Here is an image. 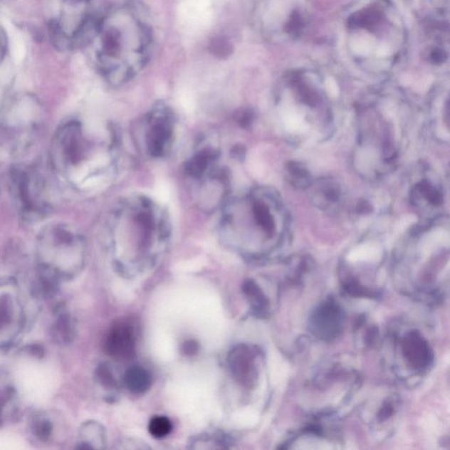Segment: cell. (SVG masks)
<instances>
[{
  "label": "cell",
  "mask_w": 450,
  "mask_h": 450,
  "mask_svg": "<svg viewBox=\"0 0 450 450\" xmlns=\"http://www.w3.org/2000/svg\"><path fill=\"white\" fill-rule=\"evenodd\" d=\"M152 32L144 14L125 4L103 13L85 48L93 65L112 85H121L145 68L151 56Z\"/></svg>",
  "instance_id": "1"
},
{
  "label": "cell",
  "mask_w": 450,
  "mask_h": 450,
  "mask_svg": "<svg viewBox=\"0 0 450 450\" xmlns=\"http://www.w3.org/2000/svg\"><path fill=\"white\" fill-rule=\"evenodd\" d=\"M52 167L75 187L106 181L117 168L114 134L95 135L83 123L71 121L56 131L51 147Z\"/></svg>",
  "instance_id": "2"
},
{
  "label": "cell",
  "mask_w": 450,
  "mask_h": 450,
  "mask_svg": "<svg viewBox=\"0 0 450 450\" xmlns=\"http://www.w3.org/2000/svg\"><path fill=\"white\" fill-rule=\"evenodd\" d=\"M107 232L115 252L152 258L167 247L170 239V217L155 200L136 194L123 199L112 209Z\"/></svg>",
  "instance_id": "3"
},
{
  "label": "cell",
  "mask_w": 450,
  "mask_h": 450,
  "mask_svg": "<svg viewBox=\"0 0 450 450\" xmlns=\"http://www.w3.org/2000/svg\"><path fill=\"white\" fill-rule=\"evenodd\" d=\"M38 99L18 93L0 106V160L12 161L27 153L36 144L44 122Z\"/></svg>",
  "instance_id": "4"
},
{
  "label": "cell",
  "mask_w": 450,
  "mask_h": 450,
  "mask_svg": "<svg viewBox=\"0 0 450 450\" xmlns=\"http://www.w3.org/2000/svg\"><path fill=\"white\" fill-rule=\"evenodd\" d=\"M85 243L83 236L70 224L47 225L37 238V255L47 271L67 273L83 263Z\"/></svg>",
  "instance_id": "5"
},
{
  "label": "cell",
  "mask_w": 450,
  "mask_h": 450,
  "mask_svg": "<svg viewBox=\"0 0 450 450\" xmlns=\"http://www.w3.org/2000/svg\"><path fill=\"white\" fill-rule=\"evenodd\" d=\"M176 136L174 111L164 104H157L145 112L134 127V138L145 155L159 159L170 152Z\"/></svg>",
  "instance_id": "6"
},
{
  "label": "cell",
  "mask_w": 450,
  "mask_h": 450,
  "mask_svg": "<svg viewBox=\"0 0 450 450\" xmlns=\"http://www.w3.org/2000/svg\"><path fill=\"white\" fill-rule=\"evenodd\" d=\"M10 187L14 200L25 219H43L50 212L46 181L38 169L14 167L10 172Z\"/></svg>",
  "instance_id": "7"
},
{
  "label": "cell",
  "mask_w": 450,
  "mask_h": 450,
  "mask_svg": "<svg viewBox=\"0 0 450 450\" xmlns=\"http://www.w3.org/2000/svg\"><path fill=\"white\" fill-rule=\"evenodd\" d=\"M192 182L194 201L202 211L221 209L230 198V176L220 164Z\"/></svg>",
  "instance_id": "8"
},
{
  "label": "cell",
  "mask_w": 450,
  "mask_h": 450,
  "mask_svg": "<svg viewBox=\"0 0 450 450\" xmlns=\"http://www.w3.org/2000/svg\"><path fill=\"white\" fill-rule=\"evenodd\" d=\"M63 9L53 21L71 36H81L91 31L99 21L101 13L99 0H58Z\"/></svg>",
  "instance_id": "9"
},
{
  "label": "cell",
  "mask_w": 450,
  "mask_h": 450,
  "mask_svg": "<svg viewBox=\"0 0 450 450\" xmlns=\"http://www.w3.org/2000/svg\"><path fill=\"white\" fill-rule=\"evenodd\" d=\"M105 350L118 361L133 359L137 352V340L132 326L127 323L112 326L105 340Z\"/></svg>",
  "instance_id": "10"
},
{
  "label": "cell",
  "mask_w": 450,
  "mask_h": 450,
  "mask_svg": "<svg viewBox=\"0 0 450 450\" xmlns=\"http://www.w3.org/2000/svg\"><path fill=\"white\" fill-rule=\"evenodd\" d=\"M126 388L135 394H144L152 387V378L148 370L142 367H132L123 377Z\"/></svg>",
  "instance_id": "11"
},
{
  "label": "cell",
  "mask_w": 450,
  "mask_h": 450,
  "mask_svg": "<svg viewBox=\"0 0 450 450\" xmlns=\"http://www.w3.org/2000/svg\"><path fill=\"white\" fill-rule=\"evenodd\" d=\"M381 17L382 14L380 10L375 9V7H370V9H363L352 15L348 23L351 28H371L378 24Z\"/></svg>",
  "instance_id": "12"
},
{
  "label": "cell",
  "mask_w": 450,
  "mask_h": 450,
  "mask_svg": "<svg viewBox=\"0 0 450 450\" xmlns=\"http://www.w3.org/2000/svg\"><path fill=\"white\" fill-rule=\"evenodd\" d=\"M287 171L291 175V182L295 187H306L310 185V176L306 168L298 162H290Z\"/></svg>",
  "instance_id": "13"
},
{
  "label": "cell",
  "mask_w": 450,
  "mask_h": 450,
  "mask_svg": "<svg viewBox=\"0 0 450 450\" xmlns=\"http://www.w3.org/2000/svg\"><path fill=\"white\" fill-rule=\"evenodd\" d=\"M149 432L156 439L167 437L172 429L170 419L164 416H156L149 423Z\"/></svg>",
  "instance_id": "14"
},
{
  "label": "cell",
  "mask_w": 450,
  "mask_h": 450,
  "mask_svg": "<svg viewBox=\"0 0 450 450\" xmlns=\"http://www.w3.org/2000/svg\"><path fill=\"white\" fill-rule=\"evenodd\" d=\"M419 193L422 194L430 204L440 205L442 202V196L436 189H434L429 182H423L417 187Z\"/></svg>",
  "instance_id": "15"
},
{
  "label": "cell",
  "mask_w": 450,
  "mask_h": 450,
  "mask_svg": "<svg viewBox=\"0 0 450 450\" xmlns=\"http://www.w3.org/2000/svg\"><path fill=\"white\" fill-rule=\"evenodd\" d=\"M97 377L100 382L106 388L115 387L116 382L114 375L111 372L110 367L106 365H100L97 370Z\"/></svg>",
  "instance_id": "16"
},
{
  "label": "cell",
  "mask_w": 450,
  "mask_h": 450,
  "mask_svg": "<svg viewBox=\"0 0 450 450\" xmlns=\"http://www.w3.org/2000/svg\"><path fill=\"white\" fill-rule=\"evenodd\" d=\"M302 18L298 14H295L292 15L290 22H288V33H293V35H296L300 30H301L303 23H302Z\"/></svg>",
  "instance_id": "17"
},
{
  "label": "cell",
  "mask_w": 450,
  "mask_h": 450,
  "mask_svg": "<svg viewBox=\"0 0 450 450\" xmlns=\"http://www.w3.org/2000/svg\"><path fill=\"white\" fill-rule=\"evenodd\" d=\"M182 351L186 356H194L199 351V344L194 340H187L182 344Z\"/></svg>",
  "instance_id": "18"
},
{
  "label": "cell",
  "mask_w": 450,
  "mask_h": 450,
  "mask_svg": "<svg viewBox=\"0 0 450 450\" xmlns=\"http://www.w3.org/2000/svg\"><path fill=\"white\" fill-rule=\"evenodd\" d=\"M7 50H9V39L5 30L0 28V63L5 59Z\"/></svg>",
  "instance_id": "19"
},
{
  "label": "cell",
  "mask_w": 450,
  "mask_h": 450,
  "mask_svg": "<svg viewBox=\"0 0 450 450\" xmlns=\"http://www.w3.org/2000/svg\"><path fill=\"white\" fill-rule=\"evenodd\" d=\"M430 58L434 63H441L444 62L446 55L444 51H441L440 48H436L431 52Z\"/></svg>",
  "instance_id": "20"
},
{
  "label": "cell",
  "mask_w": 450,
  "mask_h": 450,
  "mask_svg": "<svg viewBox=\"0 0 450 450\" xmlns=\"http://www.w3.org/2000/svg\"><path fill=\"white\" fill-rule=\"evenodd\" d=\"M357 209H358V212L360 213L367 214L372 211V207H371L369 202H360Z\"/></svg>",
  "instance_id": "21"
}]
</instances>
